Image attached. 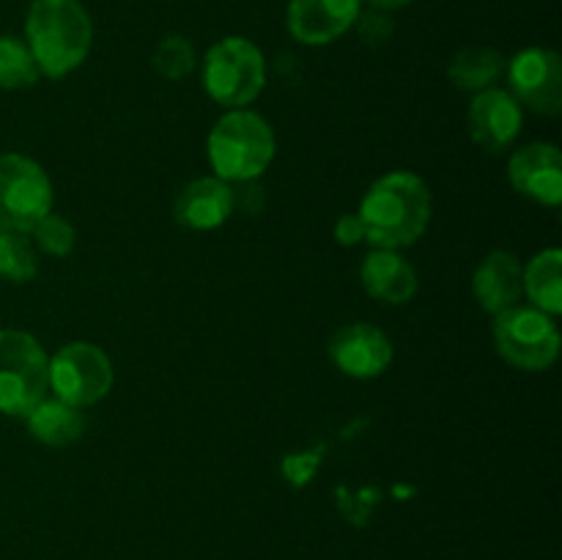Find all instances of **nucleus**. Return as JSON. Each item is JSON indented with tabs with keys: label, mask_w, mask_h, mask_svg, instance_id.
<instances>
[{
	"label": "nucleus",
	"mask_w": 562,
	"mask_h": 560,
	"mask_svg": "<svg viewBox=\"0 0 562 560\" xmlns=\"http://www.w3.org/2000/svg\"><path fill=\"white\" fill-rule=\"evenodd\" d=\"M525 294L538 311L558 316L562 313V253L558 247L541 250L525 267Z\"/></svg>",
	"instance_id": "nucleus-18"
},
{
	"label": "nucleus",
	"mask_w": 562,
	"mask_h": 560,
	"mask_svg": "<svg viewBox=\"0 0 562 560\" xmlns=\"http://www.w3.org/2000/svg\"><path fill=\"white\" fill-rule=\"evenodd\" d=\"M505 58L492 47H467L450 64L448 75L456 88L470 93H481L494 88L499 75H505Z\"/></svg>",
	"instance_id": "nucleus-19"
},
{
	"label": "nucleus",
	"mask_w": 562,
	"mask_h": 560,
	"mask_svg": "<svg viewBox=\"0 0 562 560\" xmlns=\"http://www.w3.org/2000/svg\"><path fill=\"white\" fill-rule=\"evenodd\" d=\"M234 212V187L217 176H201L179 192L173 217L181 228L214 231Z\"/></svg>",
	"instance_id": "nucleus-14"
},
{
	"label": "nucleus",
	"mask_w": 562,
	"mask_h": 560,
	"mask_svg": "<svg viewBox=\"0 0 562 560\" xmlns=\"http://www.w3.org/2000/svg\"><path fill=\"white\" fill-rule=\"evenodd\" d=\"M53 212V184L36 159L25 154L0 157V231L31 234Z\"/></svg>",
	"instance_id": "nucleus-7"
},
{
	"label": "nucleus",
	"mask_w": 562,
	"mask_h": 560,
	"mask_svg": "<svg viewBox=\"0 0 562 560\" xmlns=\"http://www.w3.org/2000/svg\"><path fill=\"white\" fill-rule=\"evenodd\" d=\"M362 239H366V225H362L360 214L357 212L344 214V217L335 223V242H338V245L351 247V245H360Z\"/></svg>",
	"instance_id": "nucleus-25"
},
{
	"label": "nucleus",
	"mask_w": 562,
	"mask_h": 560,
	"mask_svg": "<svg viewBox=\"0 0 562 560\" xmlns=\"http://www.w3.org/2000/svg\"><path fill=\"white\" fill-rule=\"evenodd\" d=\"M409 3H412V0H368V5H371V9L384 11V14L404 9V5H409Z\"/></svg>",
	"instance_id": "nucleus-26"
},
{
	"label": "nucleus",
	"mask_w": 562,
	"mask_h": 560,
	"mask_svg": "<svg viewBox=\"0 0 562 560\" xmlns=\"http://www.w3.org/2000/svg\"><path fill=\"white\" fill-rule=\"evenodd\" d=\"M209 163L228 184L256 181L272 165L278 141L263 115L239 108L228 110L209 132Z\"/></svg>",
	"instance_id": "nucleus-3"
},
{
	"label": "nucleus",
	"mask_w": 562,
	"mask_h": 560,
	"mask_svg": "<svg viewBox=\"0 0 562 560\" xmlns=\"http://www.w3.org/2000/svg\"><path fill=\"white\" fill-rule=\"evenodd\" d=\"M38 77L42 71L27 44L16 36H0V88L20 91V88H31Z\"/></svg>",
	"instance_id": "nucleus-20"
},
{
	"label": "nucleus",
	"mask_w": 562,
	"mask_h": 560,
	"mask_svg": "<svg viewBox=\"0 0 562 560\" xmlns=\"http://www.w3.org/2000/svg\"><path fill=\"white\" fill-rule=\"evenodd\" d=\"M510 97L541 115H558L562 110V60L554 49L527 47L505 66Z\"/></svg>",
	"instance_id": "nucleus-9"
},
{
	"label": "nucleus",
	"mask_w": 562,
	"mask_h": 560,
	"mask_svg": "<svg viewBox=\"0 0 562 560\" xmlns=\"http://www.w3.org/2000/svg\"><path fill=\"white\" fill-rule=\"evenodd\" d=\"M151 66L159 77L179 82L195 69V49L184 36H165L154 47Z\"/></svg>",
	"instance_id": "nucleus-22"
},
{
	"label": "nucleus",
	"mask_w": 562,
	"mask_h": 560,
	"mask_svg": "<svg viewBox=\"0 0 562 560\" xmlns=\"http://www.w3.org/2000/svg\"><path fill=\"white\" fill-rule=\"evenodd\" d=\"M467 130H470L472 143L488 154H499L521 132V104L503 88H486L475 93L467 110Z\"/></svg>",
	"instance_id": "nucleus-10"
},
{
	"label": "nucleus",
	"mask_w": 562,
	"mask_h": 560,
	"mask_svg": "<svg viewBox=\"0 0 562 560\" xmlns=\"http://www.w3.org/2000/svg\"><path fill=\"white\" fill-rule=\"evenodd\" d=\"M360 280L368 294L387 305H404L417 294V272L398 250L373 247L360 267Z\"/></svg>",
	"instance_id": "nucleus-16"
},
{
	"label": "nucleus",
	"mask_w": 562,
	"mask_h": 560,
	"mask_svg": "<svg viewBox=\"0 0 562 560\" xmlns=\"http://www.w3.org/2000/svg\"><path fill=\"white\" fill-rule=\"evenodd\" d=\"M263 86H267V60L250 38H223L203 58V88L223 108H247L261 97Z\"/></svg>",
	"instance_id": "nucleus-4"
},
{
	"label": "nucleus",
	"mask_w": 562,
	"mask_h": 560,
	"mask_svg": "<svg viewBox=\"0 0 562 560\" xmlns=\"http://www.w3.org/2000/svg\"><path fill=\"white\" fill-rule=\"evenodd\" d=\"M113 388V362L102 346L75 340L49 357V390L55 399L86 410L102 401Z\"/></svg>",
	"instance_id": "nucleus-8"
},
{
	"label": "nucleus",
	"mask_w": 562,
	"mask_h": 560,
	"mask_svg": "<svg viewBox=\"0 0 562 560\" xmlns=\"http://www.w3.org/2000/svg\"><path fill=\"white\" fill-rule=\"evenodd\" d=\"M38 272L36 250L27 234L0 231V278L11 283H27Z\"/></svg>",
	"instance_id": "nucleus-21"
},
{
	"label": "nucleus",
	"mask_w": 562,
	"mask_h": 560,
	"mask_svg": "<svg viewBox=\"0 0 562 560\" xmlns=\"http://www.w3.org/2000/svg\"><path fill=\"white\" fill-rule=\"evenodd\" d=\"M360 14L362 0H291L285 25L300 44L322 47L351 31Z\"/></svg>",
	"instance_id": "nucleus-11"
},
{
	"label": "nucleus",
	"mask_w": 562,
	"mask_h": 560,
	"mask_svg": "<svg viewBox=\"0 0 562 560\" xmlns=\"http://www.w3.org/2000/svg\"><path fill=\"white\" fill-rule=\"evenodd\" d=\"M357 214L373 247L401 250L426 234L431 223V190L412 170H393L373 181Z\"/></svg>",
	"instance_id": "nucleus-1"
},
{
	"label": "nucleus",
	"mask_w": 562,
	"mask_h": 560,
	"mask_svg": "<svg viewBox=\"0 0 562 560\" xmlns=\"http://www.w3.org/2000/svg\"><path fill=\"white\" fill-rule=\"evenodd\" d=\"M329 357L335 366L355 379H373L393 362V344L387 333L366 322L338 329L329 340Z\"/></svg>",
	"instance_id": "nucleus-12"
},
{
	"label": "nucleus",
	"mask_w": 562,
	"mask_h": 560,
	"mask_svg": "<svg viewBox=\"0 0 562 560\" xmlns=\"http://www.w3.org/2000/svg\"><path fill=\"white\" fill-rule=\"evenodd\" d=\"M508 179L519 195L543 206L562 201V154L554 143H532L519 148L508 163Z\"/></svg>",
	"instance_id": "nucleus-13"
},
{
	"label": "nucleus",
	"mask_w": 562,
	"mask_h": 560,
	"mask_svg": "<svg viewBox=\"0 0 562 560\" xmlns=\"http://www.w3.org/2000/svg\"><path fill=\"white\" fill-rule=\"evenodd\" d=\"M49 390V357L22 329H0V412L25 417Z\"/></svg>",
	"instance_id": "nucleus-5"
},
{
	"label": "nucleus",
	"mask_w": 562,
	"mask_h": 560,
	"mask_svg": "<svg viewBox=\"0 0 562 560\" xmlns=\"http://www.w3.org/2000/svg\"><path fill=\"white\" fill-rule=\"evenodd\" d=\"M494 344L514 368L547 371L560 355V329L554 316L519 302L494 316Z\"/></svg>",
	"instance_id": "nucleus-6"
},
{
	"label": "nucleus",
	"mask_w": 562,
	"mask_h": 560,
	"mask_svg": "<svg viewBox=\"0 0 562 560\" xmlns=\"http://www.w3.org/2000/svg\"><path fill=\"white\" fill-rule=\"evenodd\" d=\"M355 25H360L362 42L368 44H384L390 36H393V20H390L384 11H368V14L357 16Z\"/></svg>",
	"instance_id": "nucleus-24"
},
{
	"label": "nucleus",
	"mask_w": 562,
	"mask_h": 560,
	"mask_svg": "<svg viewBox=\"0 0 562 560\" xmlns=\"http://www.w3.org/2000/svg\"><path fill=\"white\" fill-rule=\"evenodd\" d=\"M27 432L33 439L49 445V448H64L77 443L86 432V417L77 406L66 404L60 399H42L25 415Z\"/></svg>",
	"instance_id": "nucleus-17"
},
{
	"label": "nucleus",
	"mask_w": 562,
	"mask_h": 560,
	"mask_svg": "<svg viewBox=\"0 0 562 560\" xmlns=\"http://www.w3.org/2000/svg\"><path fill=\"white\" fill-rule=\"evenodd\" d=\"M31 236L33 242L47 253V256H55V258L69 256V253L75 250V242H77L75 225L55 212L44 214V217L36 223V228L31 231Z\"/></svg>",
	"instance_id": "nucleus-23"
},
{
	"label": "nucleus",
	"mask_w": 562,
	"mask_h": 560,
	"mask_svg": "<svg viewBox=\"0 0 562 560\" xmlns=\"http://www.w3.org/2000/svg\"><path fill=\"white\" fill-rule=\"evenodd\" d=\"M91 42V16L80 0H33L27 9L25 44L49 80L71 75L88 58Z\"/></svg>",
	"instance_id": "nucleus-2"
},
{
	"label": "nucleus",
	"mask_w": 562,
	"mask_h": 560,
	"mask_svg": "<svg viewBox=\"0 0 562 560\" xmlns=\"http://www.w3.org/2000/svg\"><path fill=\"white\" fill-rule=\"evenodd\" d=\"M472 291L483 311L499 316L508 307L519 305L525 294V267L508 250L488 253L472 275Z\"/></svg>",
	"instance_id": "nucleus-15"
}]
</instances>
